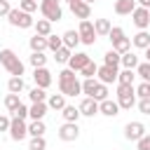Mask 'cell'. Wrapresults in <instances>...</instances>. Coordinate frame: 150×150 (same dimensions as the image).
<instances>
[{
  "instance_id": "cell-1",
  "label": "cell",
  "mask_w": 150,
  "mask_h": 150,
  "mask_svg": "<svg viewBox=\"0 0 150 150\" xmlns=\"http://www.w3.org/2000/svg\"><path fill=\"white\" fill-rule=\"evenodd\" d=\"M59 91L63 96H80L82 94V80H77V73L70 68H63L59 73Z\"/></svg>"
},
{
  "instance_id": "cell-2",
  "label": "cell",
  "mask_w": 150,
  "mask_h": 150,
  "mask_svg": "<svg viewBox=\"0 0 150 150\" xmlns=\"http://www.w3.org/2000/svg\"><path fill=\"white\" fill-rule=\"evenodd\" d=\"M0 66H2L12 77H23L26 66H23V61H21L12 49H0Z\"/></svg>"
},
{
  "instance_id": "cell-3",
  "label": "cell",
  "mask_w": 150,
  "mask_h": 150,
  "mask_svg": "<svg viewBox=\"0 0 150 150\" xmlns=\"http://www.w3.org/2000/svg\"><path fill=\"white\" fill-rule=\"evenodd\" d=\"M117 103H120L122 110H131L138 103L136 84H117Z\"/></svg>"
},
{
  "instance_id": "cell-4",
  "label": "cell",
  "mask_w": 150,
  "mask_h": 150,
  "mask_svg": "<svg viewBox=\"0 0 150 150\" xmlns=\"http://www.w3.org/2000/svg\"><path fill=\"white\" fill-rule=\"evenodd\" d=\"M40 14L42 19L47 21H61L63 19V7H61V0H40Z\"/></svg>"
},
{
  "instance_id": "cell-5",
  "label": "cell",
  "mask_w": 150,
  "mask_h": 150,
  "mask_svg": "<svg viewBox=\"0 0 150 150\" xmlns=\"http://www.w3.org/2000/svg\"><path fill=\"white\" fill-rule=\"evenodd\" d=\"M7 21H9V26H14V28H33V26H35L33 14H28V12L19 9V7H12V12L7 14Z\"/></svg>"
},
{
  "instance_id": "cell-6",
  "label": "cell",
  "mask_w": 150,
  "mask_h": 150,
  "mask_svg": "<svg viewBox=\"0 0 150 150\" xmlns=\"http://www.w3.org/2000/svg\"><path fill=\"white\" fill-rule=\"evenodd\" d=\"M77 33H80V42L82 45H87V47H91L94 42H96V30H94V21H80V26H77Z\"/></svg>"
},
{
  "instance_id": "cell-7",
  "label": "cell",
  "mask_w": 150,
  "mask_h": 150,
  "mask_svg": "<svg viewBox=\"0 0 150 150\" xmlns=\"http://www.w3.org/2000/svg\"><path fill=\"white\" fill-rule=\"evenodd\" d=\"M9 138L14 141V143H21L26 136H28V124H26V120H19V117H12V124H9Z\"/></svg>"
},
{
  "instance_id": "cell-8",
  "label": "cell",
  "mask_w": 150,
  "mask_h": 150,
  "mask_svg": "<svg viewBox=\"0 0 150 150\" xmlns=\"http://www.w3.org/2000/svg\"><path fill=\"white\" fill-rule=\"evenodd\" d=\"M145 134H148V131H145V124L138 122V120L124 124V138H127V141H134V143H136V141H141Z\"/></svg>"
},
{
  "instance_id": "cell-9",
  "label": "cell",
  "mask_w": 150,
  "mask_h": 150,
  "mask_svg": "<svg viewBox=\"0 0 150 150\" xmlns=\"http://www.w3.org/2000/svg\"><path fill=\"white\" fill-rule=\"evenodd\" d=\"M56 134H59L61 141L70 143V141H77V138H80V127H77V122H63Z\"/></svg>"
},
{
  "instance_id": "cell-10",
  "label": "cell",
  "mask_w": 150,
  "mask_h": 150,
  "mask_svg": "<svg viewBox=\"0 0 150 150\" xmlns=\"http://www.w3.org/2000/svg\"><path fill=\"white\" fill-rule=\"evenodd\" d=\"M68 9H70L73 16L80 19V21H87V19L91 16V5H87L84 0H73V2H68Z\"/></svg>"
},
{
  "instance_id": "cell-11",
  "label": "cell",
  "mask_w": 150,
  "mask_h": 150,
  "mask_svg": "<svg viewBox=\"0 0 150 150\" xmlns=\"http://www.w3.org/2000/svg\"><path fill=\"white\" fill-rule=\"evenodd\" d=\"M117 75H120V68H112V66H98V73H96V80L101 84H112L117 82Z\"/></svg>"
},
{
  "instance_id": "cell-12",
  "label": "cell",
  "mask_w": 150,
  "mask_h": 150,
  "mask_svg": "<svg viewBox=\"0 0 150 150\" xmlns=\"http://www.w3.org/2000/svg\"><path fill=\"white\" fill-rule=\"evenodd\" d=\"M131 21H134V26H136L138 30H148V26H150V9L136 7L134 14H131Z\"/></svg>"
},
{
  "instance_id": "cell-13",
  "label": "cell",
  "mask_w": 150,
  "mask_h": 150,
  "mask_svg": "<svg viewBox=\"0 0 150 150\" xmlns=\"http://www.w3.org/2000/svg\"><path fill=\"white\" fill-rule=\"evenodd\" d=\"M52 80H54V77H52V73L47 70V66L33 70V82H35V87H40V89H49Z\"/></svg>"
},
{
  "instance_id": "cell-14",
  "label": "cell",
  "mask_w": 150,
  "mask_h": 150,
  "mask_svg": "<svg viewBox=\"0 0 150 150\" xmlns=\"http://www.w3.org/2000/svg\"><path fill=\"white\" fill-rule=\"evenodd\" d=\"M89 61H91V56H89L87 52H73V56H70V61H68V68L75 70V73H80Z\"/></svg>"
},
{
  "instance_id": "cell-15",
  "label": "cell",
  "mask_w": 150,
  "mask_h": 150,
  "mask_svg": "<svg viewBox=\"0 0 150 150\" xmlns=\"http://www.w3.org/2000/svg\"><path fill=\"white\" fill-rule=\"evenodd\" d=\"M80 112L84 115V117H94V115H98V101H94L91 96H84L82 101H80Z\"/></svg>"
},
{
  "instance_id": "cell-16",
  "label": "cell",
  "mask_w": 150,
  "mask_h": 150,
  "mask_svg": "<svg viewBox=\"0 0 150 150\" xmlns=\"http://www.w3.org/2000/svg\"><path fill=\"white\" fill-rule=\"evenodd\" d=\"M120 103H117V98L112 101V98H105V101H101L98 103V112L101 115H105V117H115V115H120Z\"/></svg>"
},
{
  "instance_id": "cell-17",
  "label": "cell",
  "mask_w": 150,
  "mask_h": 150,
  "mask_svg": "<svg viewBox=\"0 0 150 150\" xmlns=\"http://www.w3.org/2000/svg\"><path fill=\"white\" fill-rule=\"evenodd\" d=\"M136 7H138L136 0H115V14L120 16H131Z\"/></svg>"
},
{
  "instance_id": "cell-18",
  "label": "cell",
  "mask_w": 150,
  "mask_h": 150,
  "mask_svg": "<svg viewBox=\"0 0 150 150\" xmlns=\"http://www.w3.org/2000/svg\"><path fill=\"white\" fill-rule=\"evenodd\" d=\"M47 110H49L47 101H45V103H30V108H28V117H30V120H45Z\"/></svg>"
},
{
  "instance_id": "cell-19",
  "label": "cell",
  "mask_w": 150,
  "mask_h": 150,
  "mask_svg": "<svg viewBox=\"0 0 150 150\" xmlns=\"http://www.w3.org/2000/svg\"><path fill=\"white\" fill-rule=\"evenodd\" d=\"M131 45H134L136 49H143V52H145V49L150 47V33H148V30H138V33L131 38Z\"/></svg>"
},
{
  "instance_id": "cell-20",
  "label": "cell",
  "mask_w": 150,
  "mask_h": 150,
  "mask_svg": "<svg viewBox=\"0 0 150 150\" xmlns=\"http://www.w3.org/2000/svg\"><path fill=\"white\" fill-rule=\"evenodd\" d=\"M94 30H96L98 38H108L110 30H112V23L108 19H94Z\"/></svg>"
},
{
  "instance_id": "cell-21",
  "label": "cell",
  "mask_w": 150,
  "mask_h": 150,
  "mask_svg": "<svg viewBox=\"0 0 150 150\" xmlns=\"http://www.w3.org/2000/svg\"><path fill=\"white\" fill-rule=\"evenodd\" d=\"M61 38H63V47H68V49H73V52H75V47L80 45V33H77L75 28L66 30V33H63Z\"/></svg>"
},
{
  "instance_id": "cell-22",
  "label": "cell",
  "mask_w": 150,
  "mask_h": 150,
  "mask_svg": "<svg viewBox=\"0 0 150 150\" xmlns=\"http://www.w3.org/2000/svg\"><path fill=\"white\" fill-rule=\"evenodd\" d=\"M138 63H141L138 54H134V52H127V54H122V61H120V66H122V68L136 70V68H138Z\"/></svg>"
},
{
  "instance_id": "cell-23",
  "label": "cell",
  "mask_w": 150,
  "mask_h": 150,
  "mask_svg": "<svg viewBox=\"0 0 150 150\" xmlns=\"http://www.w3.org/2000/svg\"><path fill=\"white\" fill-rule=\"evenodd\" d=\"M47 127H45V120H30L28 122V136L35 138V136H45Z\"/></svg>"
},
{
  "instance_id": "cell-24",
  "label": "cell",
  "mask_w": 150,
  "mask_h": 150,
  "mask_svg": "<svg viewBox=\"0 0 150 150\" xmlns=\"http://www.w3.org/2000/svg\"><path fill=\"white\" fill-rule=\"evenodd\" d=\"M47 105H49L52 110H63L68 103H66V96L59 91V94H49V98H47Z\"/></svg>"
},
{
  "instance_id": "cell-25",
  "label": "cell",
  "mask_w": 150,
  "mask_h": 150,
  "mask_svg": "<svg viewBox=\"0 0 150 150\" xmlns=\"http://www.w3.org/2000/svg\"><path fill=\"white\" fill-rule=\"evenodd\" d=\"M33 28H35V35H42V38L52 35V21H47V19H38Z\"/></svg>"
},
{
  "instance_id": "cell-26",
  "label": "cell",
  "mask_w": 150,
  "mask_h": 150,
  "mask_svg": "<svg viewBox=\"0 0 150 150\" xmlns=\"http://www.w3.org/2000/svg\"><path fill=\"white\" fill-rule=\"evenodd\" d=\"M61 115H63V122H77V120L82 117V112H80L77 105H66V108L61 110Z\"/></svg>"
},
{
  "instance_id": "cell-27",
  "label": "cell",
  "mask_w": 150,
  "mask_h": 150,
  "mask_svg": "<svg viewBox=\"0 0 150 150\" xmlns=\"http://www.w3.org/2000/svg\"><path fill=\"white\" fill-rule=\"evenodd\" d=\"M28 98H30V103H45V101L49 98V94H47V89L33 87V89L28 91Z\"/></svg>"
},
{
  "instance_id": "cell-28",
  "label": "cell",
  "mask_w": 150,
  "mask_h": 150,
  "mask_svg": "<svg viewBox=\"0 0 150 150\" xmlns=\"http://www.w3.org/2000/svg\"><path fill=\"white\" fill-rule=\"evenodd\" d=\"M28 47H30V52H45V49H47V38L33 35V38L28 40Z\"/></svg>"
},
{
  "instance_id": "cell-29",
  "label": "cell",
  "mask_w": 150,
  "mask_h": 150,
  "mask_svg": "<svg viewBox=\"0 0 150 150\" xmlns=\"http://www.w3.org/2000/svg\"><path fill=\"white\" fill-rule=\"evenodd\" d=\"M28 61H30L33 70H35V68H45V66H47V56H45V52H30Z\"/></svg>"
},
{
  "instance_id": "cell-30",
  "label": "cell",
  "mask_w": 150,
  "mask_h": 150,
  "mask_svg": "<svg viewBox=\"0 0 150 150\" xmlns=\"http://www.w3.org/2000/svg\"><path fill=\"white\" fill-rule=\"evenodd\" d=\"M112 49L117 52V54H127V52H131V38H120L117 42H112Z\"/></svg>"
},
{
  "instance_id": "cell-31",
  "label": "cell",
  "mask_w": 150,
  "mask_h": 150,
  "mask_svg": "<svg viewBox=\"0 0 150 150\" xmlns=\"http://www.w3.org/2000/svg\"><path fill=\"white\" fill-rule=\"evenodd\" d=\"M120 61H122V54H117L115 49H108V52L103 54V63H105V66L117 68V66H120Z\"/></svg>"
},
{
  "instance_id": "cell-32",
  "label": "cell",
  "mask_w": 150,
  "mask_h": 150,
  "mask_svg": "<svg viewBox=\"0 0 150 150\" xmlns=\"http://www.w3.org/2000/svg\"><path fill=\"white\" fill-rule=\"evenodd\" d=\"M134 80H136V70H129V68H122L117 75V84H134Z\"/></svg>"
},
{
  "instance_id": "cell-33",
  "label": "cell",
  "mask_w": 150,
  "mask_h": 150,
  "mask_svg": "<svg viewBox=\"0 0 150 150\" xmlns=\"http://www.w3.org/2000/svg\"><path fill=\"white\" fill-rule=\"evenodd\" d=\"M23 77H9L7 80V89H9V94H21L23 91Z\"/></svg>"
},
{
  "instance_id": "cell-34",
  "label": "cell",
  "mask_w": 150,
  "mask_h": 150,
  "mask_svg": "<svg viewBox=\"0 0 150 150\" xmlns=\"http://www.w3.org/2000/svg\"><path fill=\"white\" fill-rule=\"evenodd\" d=\"M70 56H73V49H68V47H61V49L54 52V61L56 63H68Z\"/></svg>"
},
{
  "instance_id": "cell-35",
  "label": "cell",
  "mask_w": 150,
  "mask_h": 150,
  "mask_svg": "<svg viewBox=\"0 0 150 150\" xmlns=\"http://www.w3.org/2000/svg\"><path fill=\"white\" fill-rule=\"evenodd\" d=\"M19 105H21V98H19V94H7V96H5V108H7L12 115H14V110H16Z\"/></svg>"
},
{
  "instance_id": "cell-36",
  "label": "cell",
  "mask_w": 150,
  "mask_h": 150,
  "mask_svg": "<svg viewBox=\"0 0 150 150\" xmlns=\"http://www.w3.org/2000/svg\"><path fill=\"white\" fill-rule=\"evenodd\" d=\"M61 47H63V38H61V35H54V33H52V35L47 38V49H49V52L54 54V52H56V49H61Z\"/></svg>"
},
{
  "instance_id": "cell-37",
  "label": "cell",
  "mask_w": 150,
  "mask_h": 150,
  "mask_svg": "<svg viewBox=\"0 0 150 150\" xmlns=\"http://www.w3.org/2000/svg\"><path fill=\"white\" fill-rule=\"evenodd\" d=\"M91 98H94V101H98V103H101V101H105V98H110V96H108V84H101V82H98V84H96V89H94V94H91Z\"/></svg>"
},
{
  "instance_id": "cell-38",
  "label": "cell",
  "mask_w": 150,
  "mask_h": 150,
  "mask_svg": "<svg viewBox=\"0 0 150 150\" xmlns=\"http://www.w3.org/2000/svg\"><path fill=\"white\" fill-rule=\"evenodd\" d=\"M136 75L141 77V82H150V63L148 61H141L138 68H136Z\"/></svg>"
},
{
  "instance_id": "cell-39",
  "label": "cell",
  "mask_w": 150,
  "mask_h": 150,
  "mask_svg": "<svg viewBox=\"0 0 150 150\" xmlns=\"http://www.w3.org/2000/svg\"><path fill=\"white\" fill-rule=\"evenodd\" d=\"M96 73H98V66L94 63V61H89L82 70H80V75H82V80H89V77H96Z\"/></svg>"
},
{
  "instance_id": "cell-40",
  "label": "cell",
  "mask_w": 150,
  "mask_h": 150,
  "mask_svg": "<svg viewBox=\"0 0 150 150\" xmlns=\"http://www.w3.org/2000/svg\"><path fill=\"white\" fill-rule=\"evenodd\" d=\"M96 84H98V80H96V77L82 80V94H84V96H91V94H94V89H96Z\"/></svg>"
},
{
  "instance_id": "cell-41",
  "label": "cell",
  "mask_w": 150,
  "mask_h": 150,
  "mask_svg": "<svg viewBox=\"0 0 150 150\" xmlns=\"http://www.w3.org/2000/svg\"><path fill=\"white\" fill-rule=\"evenodd\" d=\"M28 150H47V141H45V136H35V138H30Z\"/></svg>"
},
{
  "instance_id": "cell-42",
  "label": "cell",
  "mask_w": 150,
  "mask_h": 150,
  "mask_svg": "<svg viewBox=\"0 0 150 150\" xmlns=\"http://www.w3.org/2000/svg\"><path fill=\"white\" fill-rule=\"evenodd\" d=\"M19 9H23V12L33 14V12H38V9H40V2H33V0H21V2H19Z\"/></svg>"
},
{
  "instance_id": "cell-43",
  "label": "cell",
  "mask_w": 150,
  "mask_h": 150,
  "mask_svg": "<svg viewBox=\"0 0 150 150\" xmlns=\"http://www.w3.org/2000/svg\"><path fill=\"white\" fill-rule=\"evenodd\" d=\"M136 96L138 98H150V82H138L136 84Z\"/></svg>"
},
{
  "instance_id": "cell-44",
  "label": "cell",
  "mask_w": 150,
  "mask_h": 150,
  "mask_svg": "<svg viewBox=\"0 0 150 150\" xmlns=\"http://www.w3.org/2000/svg\"><path fill=\"white\" fill-rule=\"evenodd\" d=\"M120 38H124V30H122L120 26H112V30H110V35H108V40H110V42H117Z\"/></svg>"
},
{
  "instance_id": "cell-45",
  "label": "cell",
  "mask_w": 150,
  "mask_h": 150,
  "mask_svg": "<svg viewBox=\"0 0 150 150\" xmlns=\"http://www.w3.org/2000/svg\"><path fill=\"white\" fill-rule=\"evenodd\" d=\"M12 117H19V120H28V105H23V103H21V105L14 110V115H12Z\"/></svg>"
},
{
  "instance_id": "cell-46",
  "label": "cell",
  "mask_w": 150,
  "mask_h": 150,
  "mask_svg": "<svg viewBox=\"0 0 150 150\" xmlns=\"http://www.w3.org/2000/svg\"><path fill=\"white\" fill-rule=\"evenodd\" d=\"M138 110L143 112V115H150V98H138Z\"/></svg>"
},
{
  "instance_id": "cell-47",
  "label": "cell",
  "mask_w": 150,
  "mask_h": 150,
  "mask_svg": "<svg viewBox=\"0 0 150 150\" xmlns=\"http://www.w3.org/2000/svg\"><path fill=\"white\" fill-rule=\"evenodd\" d=\"M136 150H150V134H145L141 141H136Z\"/></svg>"
},
{
  "instance_id": "cell-48",
  "label": "cell",
  "mask_w": 150,
  "mask_h": 150,
  "mask_svg": "<svg viewBox=\"0 0 150 150\" xmlns=\"http://www.w3.org/2000/svg\"><path fill=\"white\" fill-rule=\"evenodd\" d=\"M9 124H12V117L0 115V131H9Z\"/></svg>"
},
{
  "instance_id": "cell-49",
  "label": "cell",
  "mask_w": 150,
  "mask_h": 150,
  "mask_svg": "<svg viewBox=\"0 0 150 150\" xmlns=\"http://www.w3.org/2000/svg\"><path fill=\"white\" fill-rule=\"evenodd\" d=\"M12 12V7H9V0H0V16H7Z\"/></svg>"
},
{
  "instance_id": "cell-50",
  "label": "cell",
  "mask_w": 150,
  "mask_h": 150,
  "mask_svg": "<svg viewBox=\"0 0 150 150\" xmlns=\"http://www.w3.org/2000/svg\"><path fill=\"white\" fill-rule=\"evenodd\" d=\"M136 5H138V7H145V9H150V0H136Z\"/></svg>"
},
{
  "instance_id": "cell-51",
  "label": "cell",
  "mask_w": 150,
  "mask_h": 150,
  "mask_svg": "<svg viewBox=\"0 0 150 150\" xmlns=\"http://www.w3.org/2000/svg\"><path fill=\"white\" fill-rule=\"evenodd\" d=\"M143 56H145V61H148V63H150V47H148V49H145V54H143Z\"/></svg>"
},
{
  "instance_id": "cell-52",
  "label": "cell",
  "mask_w": 150,
  "mask_h": 150,
  "mask_svg": "<svg viewBox=\"0 0 150 150\" xmlns=\"http://www.w3.org/2000/svg\"><path fill=\"white\" fill-rule=\"evenodd\" d=\"M84 2H87V5H91V2H94V0H84Z\"/></svg>"
},
{
  "instance_id": "cell-53",
  "label": "cell",
  "mask_w": 150,
  "mask_h": 150,
  "mask_svg": "<svg viewBox=\"0 0 150 150\" xmlns=\"http://www.w3.org/2000/svg\"><path fill=\"white\" fill-rule=\"evenodd\" d=\"M61 2H73V0H61Z\"/></svg>"
},
{
  "instance_id": "cell-54",
  "label": "cell",
  "mask_w": 150,
  "mask_h": 150,
  "mask_svg": "<svg viewBox=\"0 0 150 150\" xmlns=\"http://www.w3.org/2000/svg\"><path fill=\"white\" fill-rule=\"evenodd\" d=\"M33 2H40V0H33Z\"/></svg>"
}]
</instances>
